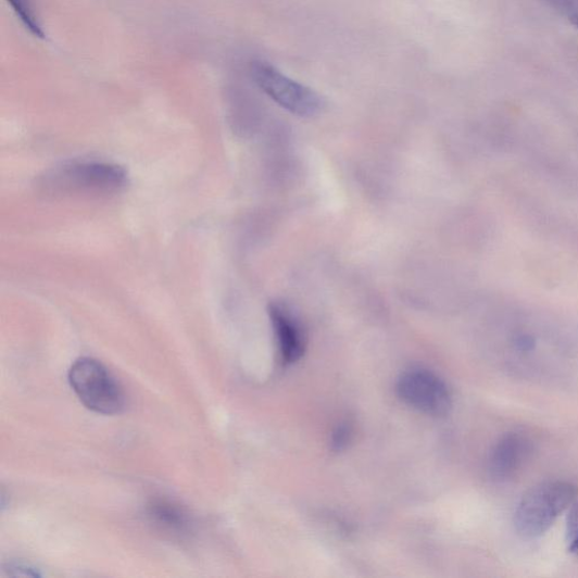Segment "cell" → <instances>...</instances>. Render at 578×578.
Here are the masks:
<instances>
[{
    "instance_id": "5bb4252c",
    "label": "cell",
    "mask_w": 578,
    "mask_h": 578,
    "mask_svg": "<svg viewBox=\"0 0 578 578\" xmlns=\"http://www.w3.org/2000/svg\"><path fill=\"white\" fill-rule=\"evenodd\" d=\"M11 571H14V576H39V574L32 567L24 565H14L11 567Z\"/></svg>"
},
{
    "instance_id": "5b68a950",
    "label": "cell",
    "mask_w": 578,
    "mask_h": 578,
    "mask_svg": "<svg viewBox=\"0 0 578 578\" xmlns=\"http://www.w3.org/2000/svg\"><path fill=\"white\" fill-rule=\"evenodd\" d=\"M397 393L410 407L427 416L443 417L452 409L448 386L425 369L404 372L397 382Z\"/></svg>"
},
{
    "instance_id": "8fae6325",
    "label": "cell",
    "mask_w": 578,
    "mask_h": 578,
    "mask_svg": "<svg viewBox=\"0 0 578 578\" xmlns=\"http://www.w3.org/2000/svg\"><path fill=\"white\" fill-rule=\"evenodd\" d=\"M544 2L568 18L571 24L578 20V0H544Z\"/></svg>"
},
{
    "instance_id": "8992f818",
    "label": "cell",
    "mask_w": 578,
    "mask_h": 578,
    "mask_svg": "<svg viewBox=\"0 0 578 578\" xmlns=\"http://www.w3.org/2000/svg\"><path fill=\"white\" fill-rule=\"evenodd\" d=\"M269 315L282 364L299 362L306 350V335L298 315L279 302L271 304Z\"/></svg>"
},
{
    "instance_id": "9a60e30c",
    "label": "cell",
    "mask_w": 578,
    "mask_h": 578,
    "mask_svg": "<svg viewBox=\"0 0 578 578\" xmlns=\"http://www.w3.org/2000/svg\"><path fill=\"white\" fill-rule=\"evenodd\" d=\"M574 26H576L578 28V20H576L574 23H573Z\"/></svg>"
},
{
    "instance_id": "ba28073f",
    "label": "cell",
    "mask_w": 578,
    "mask_h": 578,
    "mask_svg": "<svg viewBox=\"0 0 578 578\" xmlns=\"http://www.w3.org/2000/svg\"><path fill=\"white\" fill-rule=\"evenodd\" d=\"M149 522L159 530L183 537L191 530V518L187 511L167 499H154L147 506Z\"/></svg>"
},
{
    "instance_id": "4fadbf2b",
    "label": "cell",
    "mask_w": 578,
    "mask_h": 578,
    "mask_svg": "<svg viewBox=\"0 0 578 578\" xmlns=\"http://www.w3.org/2000/svg\"><path fill=\"white\" fill-rule=\"evenodd\" d=\"M516 345L524 352H530L533 349L535 341L531 337L523 336L517 338Z\"/></svg>"
},
{
    "instance_id": "6da1fadb",
    "label": "cell",
    "mask_w": 578,
    "mask_h": 578,
    "mask_svg": "<svg viewBox=\"0 0 578 578\" xmlns=\"http://www.w3.org/2000/svg\"><path fill=\"white\" fill-rule=\"evenodd\" d=\"M576 497V486L566 481H546L531 488L515 512L517 533L525 539L541 537L574 504Z\"/></svg>"
},
{
    "instance_id": "277c9868",
    "label": "cell",
    "mask_w": 578,
    "mask_h": 578,
    "mask_svg": "<svg viewBox=\"0 0 578 578\" xmlns=\"http://www.w3.org/2000/svg\"><path fill=\"white\" fill-rule=\"evenodd\" d=\"M251 76L260 90L298 117H315L325 106L319 95L307 86L284 75L268 63H253Z\"/></svg>"
},
{
    "instance_id": "52a82bcc",
    "label": "cell",
    "mask_w": 578,
    "mask_h": 578,
    "mask_svg": "<svg viewBox=\"0 0 578 578\" xmlns=\"http://www.w3.org/2000/svg\"><path fill=\"white\" fill-rule=\"evenodd\" d=\"M531 452L530 441L522 434H506L491 451L488 470L497 480H507L523 468Z\"/></svg>"
},
{
    "instance_id": "9c48e42d",
    "label": "cell",
    "mask_w": 578,
    "mask_h": 578,
    "mask_svg": "<svg viewBox=\"0 0 578 578\" xmlns=\"http://www.w3.org/2000/svg\"><path fill=\"white\" fill-rule=\"evenodd\" d=\"M8 2L13 8V11L26 28V30L36 38L43 39V28L38 17L36 16L30 0H8Z\"/></svg>"
},
{
    "instance_id": "30bf717a",
    "label": "cell",
    "mask_w": 578,
    "mask_h": 578,
    "mask_svg": "<svg viewBox=\"0 0 578 578\" xmlns=\"http://www.w3.org/2000/svg\"><path fill=\"white\" fill-rule=\"evenodd\" d=\"M566 538L568 551L578 557V502H574L567 516Z\"/></svg>"
},
{
    "instance_id": "7a4b0ae2",
    "label": "cell",
    "mask_w": 578,
    "mask_h": 578,
    "mask_svg": "<svg viewBox=\"0 0 578 578\" xmlns=\"http://www.w3.org/2000/svg\"><path fill=\"white\" fill-rule=\"evenodd\" d=\"M127 185L126 171L114 164L85 161L71 162L52 169L43 187L54 192H85L108 194L118 192Z\"/></svg>"
},
{
    "instance_id": "3957f363",
    "label": "cell",
    "mask_w": 578,
    "mask_h": 578,
    "mask_svg": "<svg viewBox=\"0 0 578 578\" xmlns=\"http://www.w3.org/2000/svg\"><path fill=\"white\" fill-rule=\"evenodd\" d=\"M68 380L86 409L102 415H118L126 407L125 393L100 362L83 357L70 369Z\"/></svg>"
},
{
    "instance_id": "7c38bea8",
    "label": "cell",
    "mask_w": 578,
    "mask_h": 578,
    "mask_svg": "<svg viewBox=\"0 0 578 578\" xmlns=\"http://www.w3.org/2000/svg\"><path fill=\"white\" fill-rule=\"evenodd\" d=\"M353 430L350 424H340L332 436V449L335 451H342L352 442Z\"/></svg>"
}]
</instances>
